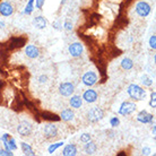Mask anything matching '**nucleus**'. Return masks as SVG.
<instances>
[{
	"label": "nucleus",
	"instance_id": "9d476101",
	"mask_svg": "<svg viewBox=\"0 0 156 156\" xmlns=\"http://www.w3.org/2000/svg\"><path fill=\"white\" fill-rule=\"evenodd\" d=\"M24 52H25V55H27L30 59H36L39 58L40 55L39 48L36 47V45H34V44H28L27 47L25 48Z\"/></svg>",
	"mask_w": 156,
	"mask_h": 156
},
{
	"label": "nucleus",
	"instance_id": "20e7f679",
	"mask_svg": "<svg viewBox=\"0 0 156 156\" xmlns=\"http://www.w3.org/2000/svg\"><path fill=\"white\" fill-rule=\"evenodd\" d=\"M32 131H33V126L28 121H22V122H20V125L17 126V133L22 137L30 136Z\"/></svg>",
	"mask_w": 156,
	"mask_h": 156
},
{
	"label": "nucleus",
	"instance_id": "a211bd4d",
	"mask_svg": "<svg viewBox=\"0 0 156 156\" xmlns=\"http://www.w3.org/2000/svg\"><path fill=\"white\" fill-rule=\"evenodd\" d=\"M84 151H85V153L87 155H93L94 153H96V151H98V146H96V144L94 141L90 140L87 141V143H85Z\"/></svg>",
	"mask_w": 156,
	"mask_h": 156
},
{
	"label": "nucleus",
	"instance_id": "1a4fd4ad",
	"mask_svg": "<svg viewBox=\"0 0 156 156\" xmlns=\"http://www.w3.org/2000/svg\"><path fill=\"white\" fill-rule=\"evenodd\" d=\"M43 133H44V137L47 139H53L58 136V127L55 125H52V123H49L44 127L43 129Z\"/></svg>",
	"mask_w": 156,
	"mask_h": 156
},
{
	"label": "nucleus",
	"instance_id": "7ed1b4c3",
	"mask_svg": "<svg viewBox=\"0 0 156 156\" xmlns=\"http://www.w3.org/2000/svg\"><path fill=\"white\" fill-rule=\"evenodd\" d=\"M151 10H152V7H151V5L148 2H146V1H139V2H137L136 12L138 16H140V17H147L151 14Z\"/></svg>",
	"mask_w": 156,
	"mask_h": 156
},
{
	"label": "nucleus",
	"instance_id": "423d86ee",
	"mask_svg": "<svg viewBox=\"0 0 156 156\" xmlns=\"http://www.w3.org/2000/svg\"><path fill=\"white\" fill-rule=\"evenodd\" d=\"M74 92H75V86L71 83L65 82V83H61L59 85V93H60V95L65 96V98L71 96L74 94Z\"/></svg>",
	"mask_w": 156,
	"mask_h": 156
},
{
	"label": "nucleus",
	"instance_id": "f03ea898",
	"mask_svg": "<svg viewBox=\"0 0 156 156\" xmlns=\"http://www.w3.org/2000/svg\"><path fill=\"white\" fill-rule=\"evenodd\" d=\"M104 118V111L100 108H93L87 112V120L92 123H96Z\"/></svg>",
	"mask_w": 156,
	"mask_h": 156
},
{
	"label": "nucleus",
	"instance_id": "f704fd0d",
	"mask_svg": "<svg viewBox=\"0 0 156 156\" xmlns=\"http://www.w3.org/2000/svg\"><path fill=\"white\" fill-rule=\"evenodd\" d=\"M52 26H53V27H55V30H61V27H59V26H60V25H59V23H58V22H55V23L52 24Z\"/></svg>",
	"mask_w": 156,
	"mask_h": 156
},
{
	"label": "nucleus",
	"instance_id": "72a5a7b5",
	"mask_svg": "<svg viewBox=\"0 0 156 156\" xmlns=\"http://www.w3.org/2000/svg\"><path fill=\"white\" fill-rule=\"evenodd\" d=\"M8 139H9V135H8V133H5L4 136L1 137V140L2 141H7Z\"/></svg>",
	"mask_w": 156,
	"mask_h": 156
},
{
	"label": "nucleus",
	"instance_id": "f3484780",
	"mask_svg": "<svg viewBox=\"0 0 156 156\" xmlns=\"http://www.w3.org/2000/svg\"><path fill=\"white\" fill-rule=\"evenodd\" d=\"M69 104L74 109H79L83 104V98L79 95H71V98L69 100Z\"/></svg>",
	"mask_w": 156,
	"mask_h": 156
},
{
	"label": "nucleus",
	"instance_id": "39448f33",
	"mask_svg": "<svg viewBox=\"0 0 156 156\" xmlns=\"http://www.w3.org/2000/svg\"><path fill=\"white\" fill-rule=\"evenodd\" d=\"M137 109V105L133 102H123L120 105V109H119V114L120 115H129V114H133Z\"/></svg>",
	"mask_w": 156,
	"mask_h": 156
},
{
	"label": "nucleus",
	"instance_id": "473e14b6",
	"mask_svg": "<svg viewBox=\"0 0 156 156\" xmlns=\"http://www.w3.org/2000/svg\"><path fill=\"white\" fill-rule=\"evenodd\" d=\"M141 152H143V154H144V155H151L152 151H151V148H149V147H144Z\"/></svg>",
	"mask_w": 156,
	"mask_h": 156
},
{
	"label": "nucleus",
	"instance_id": "6e6552de",
	"mask_svg": "<svg viewBox=\"0 0 156 156\" xmlns=\"http://www.w3.org/2000/svg\"><path fill=\"white\" fill-rule=\"evenodd\" d=\"M82 82L85 86L92 87V86H94L98 83V75L95 74L94 71H87L82 77Z\"/></svg>",
	"mask_w": 156,
	"mask_h": 156
},
{
	"label": "nucleus",
	"instance_id": "aec40b11",
	"mask_svg": "<svg viewBox=\"0 0 156 156\" xmlns=\"http://www.w3.org/2000/svg\"><path fill=\"white\" fill-rule=\"evenodd\" d=\"M121 68L123 70H131L133 68V61L130 58H125L121 61Z\"/></svg>",
	"mask_w": 156,
	"mask_h": 156
},
{
	"label": "nucleus",
	"instance_id": "5701e85b",
	"mask_svg": "<svg viewBox=\"0 0 156 156\" xmlns=\"http://www.w3.org/2000/svg\"><path fill=\"white\" fill-rule=\"evenodd\" d=\"M33 9H34V0H28V2H27V5H26V7H25L24 12H25L26 15H31L32 12H33Z\"/></svg>",
	"mask_w": 156,
	"mask_h": 156
},
{
	"label": "nucleus",
	"instance_id": "cd10ccee",
	"mask_svg": "<svg viewBox=\"0 0 156 156\" xmlns=\"http://www.w3.org/2000/svg\"><path fill=\"white\" fill-rule=\"evenodd\" d=\"M90 139H92V137H90V133H83L82 136H80V141L82 143H87V141H90Z\"/></svg>",
	"mask_w": 156,
	"mask_h": 156
},
{
	"label": "nucleus",
	"instance_id": "412c9836",
	"mask_svg": "<svg viewBox=\"0 0 156 156\" xmlns=\"http://www.w3.org/2000/svg\"><path fill=\"white\" fill-rule=\"evenodd\" d=\"M63 144H65L63 141H59V143H55V144H51L50 146H49V148H48V152H49V154H53V153H55L58 148L62 147Z\"/></svg>",
	"mask_w": 156,
	"mask_h": 156
},
{
	"label": "nucleus",
	"instance_id": "b1692460",
	"mask_svg": "<svg viewBox=\"0 0 156 156\" xmlns=\"http://www.w3.org/2000/svg\"><path fill=\"white\" fill-rule=\"evenodd\" d=\"M141 83H143V85H144V86H147V87H149V86H152L153 80L148 77V76H147V75H144V76L141 77Z\"/></svg>",
	"mask_w": 156,
	"mask_h": 156
},
{
	"label": "nucleus",
	"instance_id": "4be33fe9",
	"mask_svg": "<svg viewBox=\"0 0 156 156\" xmlns=\"http://www.w3.org/2000/svg\"><path fill=\"white\" fill-rule=\"evenodd\" d=\"M4 144H7V147L9 151H16L17 149V145H16V141L14 138H10L9 137V139H8L7 141H4Z\"/></svg>",
	"mask_w": 156,
	"mask_h": 156
},
{
	"label": "nucleus",
	"instance_id": "f8f14e48",
	"mask_svg": "<svg viewBox=\"0 0 156 156\" xmlns=\"http://www.w3.org/2000/svg\"><path fill=\"white\" fill-rule=\"evenodd\" d=\"M12 12H14V8L9 2L4 1V2L0 4V15L1 16L8 17V16H12Z\"/></svg>",
	"mask_w": 156,
	"mask_h": 156
},
{
	"label": "nucleus",
	"instance_id": "7c9ffc66",
	"mask_svg": "<svg viewBox=\"0 0 156 156\" xmlns=\"http://www.w3.org/2000/svg\"><path fill=\"white\" fill-rule=\"evenodd\" d=\"M44 2H45V0H35V7L37 9H42V7L44 6Z\"/></svg>",
	"mask_w": 156,
	"mask_h": 156
},
{
	"label": "nucleus",
	"instance_id": "c756f323",
	"mask_svg": "<svg viewBox=\"0 0 156 156\" xmlns=\"http://www.w3.org/2000/svg\"><path fill=\"white\" fill-rule=\"evenodd\" d=\"M14 154L12 151H7V149H0V156H12Z\"/></svg>",
	"mask_w": 156,
	"mask_h": 156
},
{
	"label": "nucleus",
	"instance_id": "e433bc0d",
	"mask_svg": "<svg viewBox=\"0 0 156 156\" xmlns=\"http://www.w3.org/2000/svg\"><path fill=\"white\" fill-rule=\"evenodd\" d=\"M153 135H155V126L153 127Z\"/></svg>",
	"mask_w": 156,
	"mask_h": 156
},
{
	"label": "nucleus",
	"instance_id": "dca6fc26",
	"mask_svg": "<svg viewBox=\"0 0 156 156\" xmlns=\"http://www.w3.org/2000/svg\"><path fill=\"white\" fill-rule=\"evenodd\" d=\"M60 118H61V120L65 121V122H69V121L74 120V118H75L74 111L71 109L63 110L62 112H61V114H60Z\"/></svg>",
	"mask_w": 156,
	"mask_h": 156
},
{
	"label": "nucleus",
	"instance_id": "bb28decb",
	"mask_svg": "<svg viewBox=\"0 0 156 156\" xmlns=\"http://www.w3.org/2000/svg\"><path fill=\"white\" fill-rule=\"evenodd\" d=\"M149 47L152 48L153 50L156 49V35H152L149 37Z\"/></svg>",
	"mask_w": 156,
	"mask_h": 156
},
{
	"label": "nucleus",
	"instance_id": "393cba45",
	"mask_svg": "<svg viewBox=\"0 0 156 156\" xmlns=\"http://www.w3.org/2000/svg\"><path fill=\"white\" fill-rule=\"evenodd\" d=\"M155 101H156V93L155 92H152L151 93V101H149V106L151 108H155L156 106Z\"/></svg>",
	"mask_w": 156,
	"mask_h": 156
},
{
	"label": "nucleus",
	"instance_id": "2f4dec72",
	"mask_svg": "<svg viewBox=\"0 0 156 156\" xmlns=\"http://www.w3.org/2000/svg\"><path fill=\"white\" fill-rule=\"evenodd\" d=\"M39 82L41 83V84H45V83L48 82V76L47 75H41L39 77Z\"/></svg>",
	"mask_w": 156,
	"mask_h": 156
},
{
	"label": "nucleus",
	"instance_id": "f257e3e1",
	"mask_svg": "<svg viewBox=\"0 0 156 156\" xmlns=\"http://www.w3.org/2000/svg\"><path fill=\"white\" fill-rule=\"evenodd\" d=\"M129 98L135 100V101H143L146 98V90L141 87V86L137 85V84H131L128 86L127 90Z\"/></svg>",
	"mask_w": 156,
	"mask_h": 156
},
{
	"label": "nucleus",
	"instance_id": "c85d7f7f",
	"mask_svg": "<svg viewBox=\"0 0 156 156\" xmlns=\"http://www.w3.org/2000/svg\"><path fill=\"white\" fill-rule=\"evenodd\" d=\"M63 28L66 31H71L73 30V23H71L70 20H66L65 24H63Z\"/></svg>",
	"mask_w": 156,
	"mask_h": 156
},
{
	"label": "nucleus",
	"instance_id": "2eb2a0df",
	"mask_svg": "<svg viewBox=\"0 0 156 156\" xmlns=\"http://www.w3.org/2000/svg\"><path fill=\"white\" fill-rule=\"evenodd\" d=\"M77 147H76V145L74 144H69L65 146V148L62 149V155L63 156H75L77 155Z\"/></svg>",
	"mask_w": 156,
	"mask_h": 156
},
{
	"label": "nucleus",
	"instance_id": "0eeeda50",
	"mask_svg": "<svg viewBox=\"0 0 156 156\" xmlns=\"http://www.w3.org/2000/svg\"><path fill=\"white\" fill-rule=\"evenodd\" d=\"M68 52H69V55H70L71 57L78 58V57H80V55H83L84 47H83V44L80 42H74L68 47Z\"/></svg>",
	"mask_w": 156,
	"mask_h": 156
},
{
	"label": "nucleus",
	"instance_id": "6ab92c4d",
	"mask_svg": "<svg viewBox=\"0 0 156 156\" xmlns=\"http://www.w3.org/2000/svg\"><path fill=\"white\" fill-rule=\"evenodd\" d=\"M20 147H22V151H23V153L26 156H34L35 155V153H34V151L32 149L31 146H30L28 144H26L25 141H22V143H20Z\"/></svg>",
	"mask_w": 156,
	"mask_h": 156
},
{
	"label": "nucleus",
	"instance_id": "4468645a",
	"mask_svg": "<svg viewBox=\"0 0 156 156\" xmlns=\"http://www.w3.org/2000/svg\"><path fill=\"white\" fill-rule=\"evenodd\" d=\"M33 25L39 30H44L48 25V20L43 17V16H36L33 20Z\"/></svg>",
	"mask_w": 156,
	"mask_h": 156
},
{
	"label": "nucleus",
	"instance_id": "a878e982",
	"mask_svg": "<svg viewBox=\"0 0 156 156\" xmlns=\"http://www.w3.org/2000/svg\"><path fill=\"white\" fill-rule=\"evenodd\" d=\"M110 125L112 126L113 128H115V127H118V126L120 125V120H119L117 117L111 118V119H110Z\"/></svg>",
	"mask_w": 156,
	"mask_h": 156
},
{
	"label": "nucleus",
	"instance_id": "c9c22d12",
	"mask_svg": "<svg viewBox=\"0 0 156 156\" xmlns=\"http://www.w3.org/2000/svg\"><path fill=\"white\" fill-rule=\"evenodd\" d=\"M0 28H5V23H4V22H0Z\"/></svg>",
	"mask_w": 156,
	"mask_h": 156
},
{
	"label": "nucleus",
	"instance_id": "ddd939ff",
	"mask_svg": "<svg viewBox=\"0 0 156 156\" xmlns=\"http://www.w3.org/2000/svg\"><path fill=\"white\" fill-rule=\"evenodd\" d=\"M82 98L87 103H94V102L98 100V93L94 90H87L84 92Z\"/></svg>",
	"mask_w": 156,
	"mask_h": 156
},
{
	"label": "nucleus",
	"instance_id": "4c0bfd02",
	"mask_svg": "<svg viewBox=\"0 0 156 156\" xmlns=\"http://www.w3.org/2000/svg\"><path fill=\"white\" fill-rule=\"evenodd\" d=\"M66 1H67V0H62V1H61V4L65 5V2H66Z\"/></svg>",
	"mask_w": 156,
	"mask_h": 156
},
{
	"label": "nucleus",
	"instance_id": "9b49d317",
	"mask_svg": "<svg viewBox=\"0 0 156 156\" xmlns=\"http://www.w3.org/2000/svg\"><path fill=\"white\" fill-rule=\"evenodd\" d=\"M154 120V115L148 113L146 110H143L137 114V121H139L141 123H151Z\"/></svg>",
	"mask_w": 156,
	"mask_h": 156
}]
</instances>
